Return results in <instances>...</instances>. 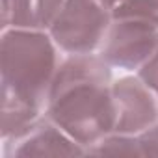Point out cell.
<instances>
[{
  "mask_svg": "<svg viewBox=\"0 0 158 158\" xmlns=\"http://www.w3.org/2000/svg\"><path fill=\"white\" fill-rule=\"evenodd\" d=\"M63 56L45 30L0 32L2 139L19 134L45 115L50 86Z\"/></svg>",
  "mask_w": 158,
  "mask_h": 158,
  "instance_id": "cell-1",
  "label": "cell"
},
{
  "mask_svg": "<svg viewBox=\"0 0 158 158\" xmlns=\"http://www.w3.org/2000/svg\"><path fill=\"white\" fill-rule=\"evenodd\" d=\"M114 73L99 54H65L50 86L45 114L89 149L115 130Z\"/></svg>",
  "mask_w": 158,
  "mask_h": 158,
  "instance_id": "cell-2",
  "label": "cell"
},
{
  "mask_svg": "<svg viewBox=\"0 0 158 158\" xmlns=\"http://www.w3.org/2000/svg\"><path fill=\"white\" fill-rule=\"evenodd\" d=\"M112 19L101 0H65L48 34L63 54H97Z\"/></svg>",
  "mask_w": 158,
  "mask_h": 158,
  "instance_id": "cell-3",
  "label": "cell"
},
{
  "mask_svg": "<svg viewBox=\"0 0 158 158\" xmlns=\"http://www.w3.org/2000/svg\"><path fill=\"white\" fill-rule=\"evenodd\" d=\"M158 48V24L141 17L114 15L99 56L112 67L136 73Z\"/></svg>",
  "mask_w": 158,
  "mask_h": 158,
  "instance_id": "cell-4",
  "label": "cell"
},
{
  "mask_svg": "<svg viewBox=\"0 0 158 158\" xmlns=\"http://www.w3.org/2000/svg\"><path fill=\"white\" fill-rule=\"evenodd\" d=\"M2 154L4 158L88 156V149L45 114L19 134L2 139Z\"/></svg>",
  "mask_w": 158,
  "mask_h": 158,
  "instance_id": "cell-5",
  "label": "cell"
},
{
  "mask_svg": "<svg viewBox=\"0 0 158 158\" xmlns=\"http://www.w3.org/2000/svg\"><path fill=\"white\" fill-rule=\"evenodd\" d=\"M115 132L139 136L158 123V95L132 73L114 78Z\"/></svg>",
  "mask_w": 158,
  "mask_h": 158,
  "instance_id": "cell-6",
  "label": "cell"
},
{
  "mask_svg": "<svg viewBox=\"0 0 158 158\" xmlns=\"http://www.w3.org/2000/svg\"><path fill=\"white\" fill-rule=\"evenodd\" d=\"M65 0H2V26L10 28L45 30L48 32Z\"/></svg>",
  "mask_w": 158,
  "mask_h": 158,
  "instance_id": "cell-7",
  "label": "cell"
},
{
  "mask_svg": "<svg viewBox=\"0 0 158 158\" xmlns=\"http://www.w3.org/2000/svg\"><path fill=\"white\" fill-rule=\"evenodd\" d=\"M143 156L138 136L110 132L88 149V156Z\"/></svg>",
  "mask_w": 158,
  "mask_h": 158,
  "instance_id": "cell-8",
  "label": "cell"
},
{
  "mask_svg": "<svg viewBox=\"0 0 158 158\" xmlns=\"http://www.w3.org/2000/svg\"><path fill=\"white\" fill-rule=\"evenodd\" d=\"M112 15H127V17H141L158 24V0H127Z\"/></svg>",
  "mask_w": 158,
  "mask_h": 158,
  "instance_id": "cell-9",
  "label": "cell"
},
{
  "mask_svg": "<svg viewBox=\"0 0 158 158\" xmlns=\"http://www.w3.org/2000/svg\"><path fill=\"white\" fill-rule=\"evenodd\" d=\"M136 74L158 95V48L152 52V56L136 71Z\"/></svg>",
  "mask_w": 158,
  "mask_h": 158,
  "instance_id": "cell-10",
  "label": "cell"
},
{
  "mask_svg": "<svg viewBox=\"0 0 158 158\" xmlns=\"http://www.w3.org/2000/svg\"><path fill=\"white\" fill-rule=\"evenodd\" d=\"M143 156H158V123L138 136Z\"/></svg>",
  "mask_w": 158,
  "mask_h": 158,
  "instance_id": "cell-11",
  "label": "cell"
},
{
  "mask_svg": "<svg viewBox=\"0 0 158 158\" xmlns=\"http://www.w3.org/2000/svg\"><path fill=\"white\" fill-rule=\"evenodd\" d=\"M101 2H102L108 10H112V11H114V10H117L121 4H125L127 0H101Z\"/></svg>",
  "mask_w": 158,
  "mask_h": 158,
  "instance_id": "cell-12",
  "label": "cell"
}]
</instances>
